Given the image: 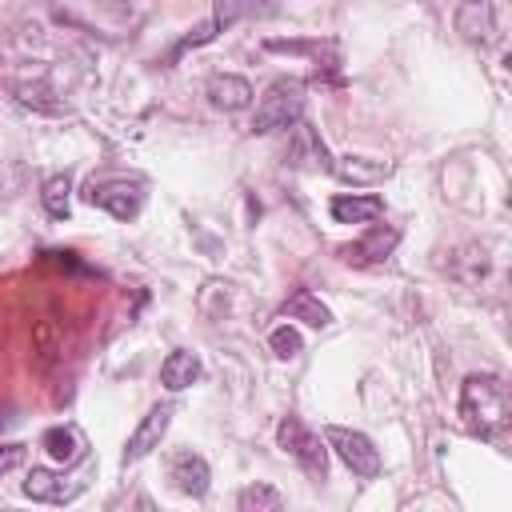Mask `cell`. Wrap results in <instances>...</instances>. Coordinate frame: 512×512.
I'll return each mask as SVG.
<instances>
[{"label": "cell", "instance_id": "6da1fadb", "mask_svg": "<svg viewBox=\"0 0 512 512\" xmlns=\"http://www.w3.org/2000/svg\"><path fill=\"white\" fill-rule=\"evenodd\" d=\"M460 420L472 436L496 440L512 420V392H508L504 376L472 372L460 388Z\"/></svg>", "mask_w": 512, "mask_h": 512}, {"label": "cell", "instance_id": "7a4b0ae2", "mask_svg": "<svg viewBox=\"0 0 512 512\" xmlns=\"http://www.w3.org/2000/svg\"><path fill=\"white\" fill-rule=\"evenodd\" d=\"M300 112H304V84L296 76H280L264 88V96L256 104V116H252V132L268 136V132H280V128H296Z\"/></svg>", "mask_w": 512, "mask_h": 512}, {"label": "cell", "instance_id": "3957f363", "mask_svg": "<svg viewBox=\"0 0 512 512\" xmlns=\"http://www.w3.org/2000/svg\"><path fill=\"white\" fill-rule=\"evenodd\" d=\"M276 444H280L312 480H324V476H328V448H324V440H320L300 416H284V420L276 424Z\"/></svg>", "mask_w": 512, "mask_h": 512}, {"label": "cell", "instance_id": "277c9868", "mask_svg": "<svg viewBox=\"0 0 512 512\" xmlns=\"http://www.w3.org/2000/svg\"><path fill=\"white\" fill-rule=\"evenodd\" d=\"M324 448L328 452H336L340 456V464L352 472V476H360V480H376L380 476V452H376V444L364 436V432H356V428H344V424H328L324 428Z\"/></svg>", "mask_w": 512, "mask_h": 512}, {"label": "cell", "instance_id": "5b68a950", "mask_svg": "<svg viewBox=\"0 0 512 512\" xmlns=\"http://www.w3.org/2000/svg\"><path fill=\"white\" fill-rule=\"evenodd\" d=\"M168 424H172V404H152V408L144 412V420L136 424V432L128 436V444H124V464H136V460H144L152 448H160Z\"/></svg>", "mask_w": 512, "mask_h": 512}, {"label": "cell", "instance_id": "8992f818", "mask_svg": "<svg viewBox=\"0 0 512 512\" xmlns=\"http://www.w3.org/2000/svg\"><path fill=\"white\" fill-rule=\"evenodd\" d=\"M84 200L88 204H96V208H104V212H112L116 220H132L136 212H140V188L136 184H128V180H112V184H92L88 192H84Z\"/></svg>", "mask_w": 512, "mask_h": 512}, {"label": "cell", "instance_id": "52a82bcc", "mask_svg": "<svg viewBox=\"0 0 512 512\" xmlns=\"http://www.w3.org/2000/svg\"><path fill=\"white\" fill-rule=\"evenodd\" d=\"M328 212L336 224H372L384 216V200L376 192H340L328 200Z\"/></svg>", "mask_w": 512, "mask_h": 512}, {"label": "cell", "instance_id": "ba28073f", "mask_svg": "<svg viewBox=\"0 0 512 512\" xmlns=\"http://www.w3.org/2000/svg\"><path fill=\"white\" fill-rule=\"evenodd\" d=\"M400 244V232L396 228H384V224H376V228H368L356 244H348L340 256L348 260V264H380L392 248Z\"/></svg>", "mask_w": 512, "mask_h": 512}, {"label": "cell", "instance_id": "9c48e42d", "mask_svg": "<svg viewBox=\"0 0 512 512\" xmlns=\"http://www.w3.org/2000/svg\"><path fill=\"white\" fill-rule=\"evenodd\" d=\"M168 476L176 480V488H180L184 496H204V492H208V480H212V468H208V460H204L200 452H180V456L172 460Z\"/></svg>", "mask_w": 512, "mask_h": 512}, {"label": "cell", "instance_id": "30bf717a", "mask_svg": "<svg viewBox=\"0 0 512 512\" xmlns=\"http://www.w3.org/2000/svg\"><path fill=\"white\" fill-rule=\"evenodd\" d=\"M80 480H64V476H56V472H48V468H32L28 472V480H24V496H32V500H48V504H64V500H72V496H80Z\"/></svg>", "mask_w": 512, "mask_h": 512}, {"label": "cell", "instance_id": "8fae6325", "mask_svg": "<svg viewBox=\"0 0 512 512\" xmlns=\"http://www.w3.org/2000/svg\"><path fill=\"white\" fill-rule=\"evenodd\" d=\"M252 84L244 80V76H232V72H224V76H212L208 80V100L216 104V108H224V112H240V108H248L252 104Z\"/></svg>", "mask_w": 512, "mask_h": 512}, {"label": "cell", "instance_id": "7c38bea8", "mask_svg": "<svg viewBox=\"0 0 512 512\" xmlns=\"http://www.w3.org/2000/svg\"><path fill=\"white\" fill-rule=\"evenodd\" d=\"M196 380H200V356H196V352L176 348V352L164 356V364H160V384H164L168 392H184V388L196 384Z\"/></svg>", "mask_w": 512, "mask_h": 512}, {"label": "cell", "instance_id": "4fadbf2b", "mask_svg": "<svg viewBox=\"0 0 512 512\" xmlns=\"http://www.w3.org/2000/svg\"><path fill=\"white\" fill-rule=\"evenodd\" d=\"M328 172H336L348 184H376L392 172V164L388 160H368V156H340V160H328Z\"/></svg>", "mask_w": 512, "mask_h": 512}, {"label": "cell", "instance_id": "5bb4252c", "mask_svg": "<svg viewBox=\"0 0 512 512\" xmlns=\"http://www.w3.org/2000/svg\"><path fill=\"white\" fill-rule=\"evenodd\" d=\"M288 320H304V324H312V328H328L332 324V312H328V304L320 300V296H312L308 288H296L288 300H284V308H280Z\"/></svg>", "mask_w": 512, "mask_h": 512}, {"label": "cell", "instance_id": "9a60e30c", "mask_svg": "<svg viewBox=\"0 0 512 512\" xmlns=\"http://www.w3.org/2000/svg\"><path fill=\"white\" fill-rule=\"evenodd\" d=\"M240 12H244L240 4H216V8H212V16H208V20L200 24V28H192V32H188V36L180 40L176 56H180V52H188V48H200V44L216 40V36H220V28H228V24H232V20L240 16Z\"/></svg>", "mask_w": 512, "mask_h": 512}, {"label": "cell", "instance_id": "2e32d148", "mask_svg": "<svg viewBox=\"0 0 512 512\" xmlns=\"http://www.w3.org/2000/svg\"><path fill=\"white\" fill-rule=\"evenodd\" d=\"M40 444L48 448V456H52L56 464H72V460H80L84 448H88L84 436H80V428H72V424H64V428H48Z\"/></svg>", "mask_w": 512, "mask_h": 512}, {"label": "cell", "instance_id": "e0dca14e", "mask_svg": "<svg viewBox=\"0 0 512 512\" xmlns=\"http://www.w3.org/2000/svg\"><path fill=\"white\" fill-rule=\"evenodd\" d=\"M240 512H284V500L268 484H248L240 492Z\"/></svg>", "mask_w": 512, "mask_h": 512}, {"label": "cell", "instance_id": "ac0fdd59", "mask_svg": "<svg viewBox=\"0 0 512 512\" xmlns=\"http://www.w3.org/2000/svg\"><path fill=\"white\" fill-rule=\"evenodd\" d=\"M68 192H72V180L68 176H52L44 184V208H48V216H56V220L68 216Z\"/></svg>", "mask_w": 512, "mask_h": 512}, {"label": "cell", "instance_id": "d6986e66", "mask_svg": "<svg viewBox=\"0 0 512 512\" xmlns=\"http://www.w3.org/2000/svg\"><path fill=\"white\" fill-rule=\"evenodd\" d=\"M300 348H304V340H300V332H296L292 324H280V328L272 332V352H276L280 360H292Z\"/></svg>", "mask_w": 512, "mask_h": 512}, {"label": "cell", "instance_id": "ffe728a7", "mask_svg": "<svg viewBox=\"0 0 512 512\" xmlns=\"http://www.w3.org/2000/svg\"><path fill=\"white\" fill-rule=\"evenodd\" d=\"M24 464V444H0V476Z\"/></svg>", "mask_w": 512, "mask_h": 512}]
</instances>
